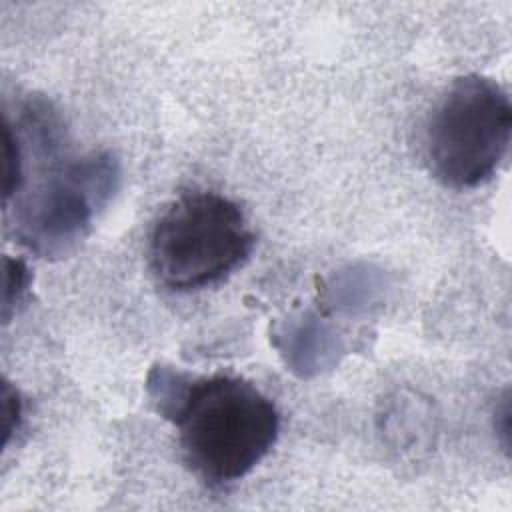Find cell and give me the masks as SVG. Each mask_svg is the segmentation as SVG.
Masks as SVG:
<instances>
[{
    "label": "cell",
    "mask_w": 512,
    "mask_h": 512,
    "mask_svg": "<svg viewBox=\"0 0 512 512\" xmlns=\"http://www.w3.org/2000/svg\"><path fill=\"white\" fill-rule=\"evenodd\" d=\"M150 392L180 434L190 468L210 486L244 478L274 446L280 414L274 402L236 376L184 378L156 368Z\"/></svg>",
    "instance_id": "1"
},
{
    "label": "cell",
    "mask_w": 512,
    "mask_h": 512,
    "mask_svg": "<svg viewBox=\"0 0 512 512\" xmlns=\"http://www.w3.org/2000/svg\"><path fill=\"white\" fill-rule=\"evenodd\" d=\"M14 128L40 158L42 172L36 188L16 204V234L44 258L64 256L86 238L96 212L114 194L118 162L108 152L72 156L64 146V120L44 98H30Z\"/></svg>",
    "instance_id": "2"
},
{
    "label": "cell",
    "mask_w": 512,
    "mask_h": 512,
    "mask_svg": "<svg viewBox=\"0 0 512 512\" xmlns=\"http://www.w3.org/2000/svg\"><path fill=\"white\" fill-rule=\"evenodd\" d=\"M254 234L230 198L194 190L178 196L150 232V266L172 290H198L236 270L252 252Z\"/></svg>",
    "instance_id": "3"
},
{
    "label": "cell",
    "mask_w": 512,
    "mask_h": 512,
    "mask_svg": "<svg viewBox=\"0 0 512 512\" xmlns=\"http://www.w3.org/2000/svg\"><path fill=\"white\" fill-rule=\"evenodd\" d=\"M512 132L508 92L492 78H456L430 116L426 156L434 176L450 188H476L506 158Z\"/></svg>",
    "instance_id": "4"
},
{
    "label": "cell",
    "mask_w": 512,
    "mask_h": 512,
    "mask_svg": "<svg viewBox=\"0 0 512 512\" xmlns=\"http://www.w3.org/2000/svg\"><path fill=\"white\" fill-rule=\"evenodd\" d=\"M4 204L14 198L24 182V150L20 138L8 120L4 118Z\"/></svg>",
    "instance_id": "5"
},
{
    "label": "cell",
    "mask_w": 512,
    "mask_h": 512,
    "mask_svg": "<svg viewBox=\"0 0 512 512\" xmlns=\"http://www.w3.org/2000/svg\"><path fill=\"white\" fill-rule=\"evenodd\" d=\"M30 286V270L22 258H4V294H2V320L10 322L16 306L22 302Z\"/></svg>",
    "instance_id": "6"
},
{
    "label": "cell",
    "mask_w": 512,
    "mask_h": 512,
    "mask_svg": "<svg viewBox=\"0 0 512 512\" xmlns=\"http://www.w3.org/2000/svg\"><path fill=\"white\" fill-rule=\"evenodd\" d=\"M2 412H4V446H8L12 436L22 424V398L8 380L2 382Z\"/></svg>",
    "instance_id": "7"
}]
</instances>
